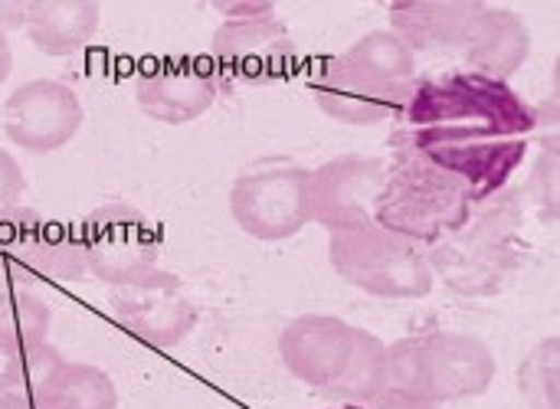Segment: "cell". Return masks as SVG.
Wrapping results in <instances>:
<instances>
[{"label": "cell", "instance_id": "1", "mask_svg": "<svg viewBox=\"0 0 560 409\" xmlns=\"http://www.w3.org/2000/svg\"><path fill=\"white\" fill-rule=\"evenodd\" d=\"M532 141L535 108L509 82L469 69L420 75L390 131V151L430 164L476 207L512 184Z\"/></svg>", "mask_w": 560, "mask_h": 409}, {"label": "cell", "instance_id": "2", "mask_svg": "<svg viewBox=\"0 0 560 409\" xmlns=\"http://www.w3.org/2000/svg\"><path fill=\"white\" fill-rule=\"evenodd\" d=\"M492 381L495 354L482 338L433 328L387 348V384L381 394L440 409L482 397Z\"/></svg>", "mask_w": 560, "mask_h": 409}, {"label": "cell", "instance_id": "3", "mask_svg": "<svg viewBox=\"0 0 560 409\" xmlns=\"http://www.w3.org/2000/svg\"><path fill=\"white\" fill-rule=\"evenodd\" d=\"M525 194L505 187L482 207H476L472 220L453 236L440 239L427 249L433 276L446 282L463 299H489L499 295L509 276L525 259Z\"/></svg>", "mask_w": 560, "mask_h": 409}, {"label": "cell", "instance_id": "4", "mask_svg": "<svg viewBox=\"0 0 560 409\" xmlns=\"http://www.w3.org/2000/svg\"><path fill=\"white\" fill-rule=\"evenodd\" d=\"M476 213L469 194L430 164L390 151L387 177L374 203V223L430 249L463 230Z\"/></svg>", "mask_w": 560, "mask_h": 409}, {"label": "cell", "instance_id": "5", "mask_svg": "<svg viewBox=\"0 0 560 409\" xmlns=\"http://www.w3.org/2000/svg\"><path fill=\"white\" fill-rule=\"evenodd\" d=\"M328 259L348 285L374 299H427L436 282L427 249L377 223L331 233Z\"/></svg>", "mask_w": 560, "mask_h": 409}, {"label": "cell", "instance_id": "6", "mask_svg": "<svg viewBox=\"0 0 560 409\" xmlns=\"http://www.w3.org/2000/svg\"><path fill=\"white\" fill-rule=\"evenodd\" d=\"M308 177L312 171L295 161H259L243 171L230 187V213L236 226L262 243L299 236L308 223Z\"/></svg>", "mask_w": 560, "mask_h": 409}, {"label": "cell", "instance_id": "7", "mask_svg": "<svg viewBox=\"0 0 560 409\" xmlns=\"http://www.w3.org/2000/svg\"><path fill=\"white\" fill-rule=\"evenodd\" d=\"M79 243L89 276L105 285L125 289L158 272L161 230L128 203L95 207L79 226Z\"/></svg>", "mask_w": 560, "mask_h": 409}, {"label": "cell", "instance_id": "8", "mask_svg": "<svg viewBox=\"0 0 560 409\" xmlns=\"http://www.w3.org/2000/svg\"><path fill=\"white\" fill-rule=\"evenodd\" d=\"M295 56L299 46L276 13L253 20H223L210 39V72L226 92L282 82L292 72Z\"/></svg>", "mask_w": 560, "mask_h": 409}, {"label": "cell", "instance_id": "9", "mask_svg": "<svg viewBox=\"0 0 560 409\" xmlns=\"http://www.w3.org/2000/svg\"><path fill=\"white\" fill-rule=\"evenodd\" d=\"M0 269L13 279L79 282L89 276L79 230L36 210L0 217Z\"/></svg>", "mask_w": 560, "mask_h": 409}, {"label": "cell", "instance_id": "10", "mask_svg": "<svg viewBox=\"0 0 560 409\" xmlns=\"http://www.w3.org/2000/svg\"><path fill=\"white\" fill-rule=\"evenodd\" d=\"M387 177V161L371 154H341L308 177V213L328 233H348L374 223V203Z\"/></svg>", "mask_w": 560, "mask_h": 409}, {"label": "cell", "instance_id": "11", "mask_svg": "<svg viewBox=\"0 0 560 409\" xmlns=\"http://www.w3.org/2000/svg\"><path fill=\"white\" fill-rule=\"evenodd\" d=\"M112 312L118 325L154 351L180 344L197 328V305L174 272H151L148 279L115 289Z\"/></svg>", "mask_w": 560, "mask_h": 409}, {"label": "cell", "instance_id": "12", "mask_svg": "<svg viewBox=\"0 0 560 409\" xmlns=\"http://www.w3.org/2000/svg\"><path fill=\"white\" fill-rule=\"evenodd\" d=\"M82 121L79 95L56 79H30L3 102V135L30 154H49L69 144Z\"/></svg>", "mask_w": 560, "mask_h": 409}, {"label": "cell", "instance_id": "13", "mask_svg": "<svg viewBox=\"0 0 560 409\" xmlns=\"http://www.w3.org/2000/svg\"><path fill=\"white\" fill-rule=\"evenodd\" d=\"M315 105L341 125H381L397 118L410 95H400L354 66L345 52L325 56L308 82Z\"/></svg>", "mask_w": 560, "mask_h": 409}, {"label": "cell", "instance_id": "14", "mask_svg": "<svg viewBox=\"0 0 560 409\" xmlns=\"http://www.w3.org/2000/svg\"><path fill=\"white\" fill-rule=\"evenodd\" d=\"M351 351L354 325L335 315H299L279 335V358L285 371L322 394L338 384Z\"/></svg>", "mask_w": 560, "mask_h": 409}, {"label": "cell", "instance_id": "15", "mask_svg": "<svg viewBox=\"0 0 560 409\" xmlns=\"http://www.w3.org/2000/svg\"><path fill=\"white\" fill-rule=\"evenodd\" d=\"M217 79L200 62H158L144 69L135 82V102L138 108L164 125H187L200 115H207L217 102Z\"/></svg>", "mask_w": 560, "mask_h": 409}, {"label": "cell", "instance_id": "16", "mask_svg": "<svg viewBox=\"0 0 560 409\" xmlns=\"http://www.w3.org/2000/svg\"><path fill=\"white\" fill-rule=\"evenodd\" d=\"M469 72L509 82L532 56V30L522 13L509 7H482L459 49Z\"/></svg>", "mask_w": 560, "mask_h": 409}, {"label": "cell", "instance_id": "17", "mask_svg": "<svg viewBox=\"0 0 560 409\" xmlns=\"http://www.w3.org/2000/svg\"><path fill=\"white\" fill-rule=\"evenodd\" d=\"M482 0H420L390 7V30L410 46V52H459L469 26L476 23Z\"/></svg>", "mask_w": 560, "mask_h": 409}, {"label": "cell", "instance_id": "18", "mask_svg": "<svg viewBox=\"0 0 560 409\" xmlns=\"http://www.w3.org/2000/svg\"><path fill=\"white\" fill-rule=\"evenodd\" d=\"M102 7L95 0H30L26 36L46 56H72L98 33Z\"/></svg>", "mask_w": 560, "mask_h": 409}, {"label": "cell", "instance_id": "19", "mask_svg": "<svg viewBox=\"0 0 560 409\" xmlns=\"http://www.w3.org/2000/svg\"><path fill=\"white\" fill-rule=\"evenodd\" d=\"M30 409H118V390L102 367L62 361L36 390Z\"/></svg>", "mask_w": 560, "mask_h": 409}, {"label": "cell", "instance_id": "20", "mask_svg": "<svg viewBox=\"0 0 560 409\" xmlns=\"http://www.w3.org/2000/svg\"><path fill=\"white\" fill-rule=\"evenodd\" d=\"M345 56L361 66L368 75H374L377 82H384L387 89L410 95L417 85V56L410 52V46L394 33V30H371L368 36H361L354 46L345 49Z\"/></svg>", "mask_w": 560, "mask_h": 409}, {"label": "cell", "instance_id": "21", "mask_svg": "<svg viewBox=\"0 0 560 409\" xmlns=\"http://www.w3.org/2000/svg\"><path fill=\"white\" fill-rule=\"evenodd\" d=\"M384 384H387V344L377 335L354 328L351 361L345 374L338 377V384L325 390V397L338 404H351V407H371L377 394L384 390Z\"/></svg>", "mask_w": 560, "mask_h": 409}, {"label": "cell", "instance_id": "22", "mask_svg": "<svg viewBox=\"0 0 560 409\" xmlns=\"http://www.w3.org/2000/svg\"><path fill=\"white\" fill-rule=\"evenodd\" d=\"M49 305L23 285H0V354L26 351L49 338Z\"/></svg>", "mask_w": 560, "mask_h": 409}, {"label": "cell", "instance_id": "23", "mask_svg": "<svg viewBox=\"0 0 560 409\" xmlns=\"http://www.w3.org/2000/svg\"><path fill=\"white\" fill-rule=\"evenodd\" d=\"M66 358L52 348V344H33L26 351H13V354H0V381L3 387L16 397V404L23 409L33 407L36 390L46 384V377L62 364Z\"/></svg>", "mask_w": 560, "mask_h": 409}, {"label": "cell", "instance_id": "24", "mask_svg": "<svg viewBox=\"0 0 560 409\" xmlns=\"http://www.w3.org/2000/svg\"><path fill=\"white\" fill-rule=\"evenodd\" d=\"M518 390L532 409H560V338L551 335L518 367Z\"/></svg>", "mask_w": 560, "mask_h": 409}, {"label": "cell", "instance_id": "25", "mask_svg": "<svg viewBox=\"0 0 560 409\" xmlns=\"http://www.w3.org/2000/svg\"><path fill=\"white\" fill-rule=\"evenodd\" d=\"M23 190H26V177H23L16 157L0 148V217L10 213V210H16Z\"/></svg>", "mask_w": 560, "mask_h": 409}, {"label": "cell", "instance_id": "26", "mask_svg": "<svg viewBox=\"0 0 560 409\" xmlns=\"http://www.w3.org/2000/svg\"><path fill=\"white\" fill-rule=\"evenodd\" d=\"M213 10L223 13V20H253V16L276 13V3L272 0H253V3H226V0H217Z\"/></svg>", "mask_w": 560, "mask_h": 409}, {"label": "cell", "instance_id": "27", "mask_svg": "<svg viewBox=\"0 0 560 409\" xmlns=\"http://www.w3.org/2000/svg\"><path fill=\"white\" fill-rule=\"evenodd\" d=\"M26 23V3L23 0H0V30H20Z\"/></svg>", "mask_w": 560, "mask_h": 409}, {"label": "cell", "instance_id": "28", "mask_svg": "<svg viewBox=\"0 0 560 409\" xmlns=\"http://www.w3.org/2000/svg\"><path fill=\"white\" fill-rule=\"evenodd\" d=\"M10 69H13V52H10V39H7V33L0 30V82H7Z\"/></svg>", "mask_w": 560, "mask_h": 409}, {"label": "cell", "instance_id": "29", "mask_svg": "<svg viewBox=\"0 0 560 409\" xmlns=\"http://www.w3.org/2000/svg\"><path fill=\"white\" fill-rule=\"evenodd\" d=\"M0 409H23L16 404V397L3 387V381H0Z\"/></svg>", "mask_w": 560, "mask_h": 409}, {"label": "cell", "instance_id": "30", "mask_svg": "<svg viewBox=\"0 0 560 409\" xmlns=\"http://www.w3.org/2000/svg\"><path fill=\"white\" fill-rule=\"evenodd\" d=\"M325 409H364V407H351V404H335V407H325Z\"/></svg>", "mask_w": 560, "mask_h": 409}]
</instances>
